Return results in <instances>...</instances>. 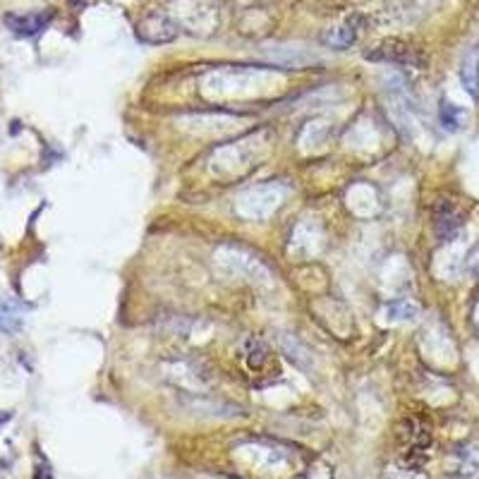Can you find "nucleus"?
<instances>
[{
  "instance_id": "f8f14e48",
  "label": "nucleus",
  "mask_w": 479,
  "mask_h": 479,
  "mask_svg": "<svg viewBox=\"0 0 479 479\" xmlns=\"http://www.w3.org/2000/svg\"><path fill=\"white\" fill-rule=\"evenodd\" d=\"M34 479H53L51 470H48V465H44V468H36V477Z\"/></svg>"
},
{
  "instance_id": "6e6552de",
  "label": "nucleus",
  "mask_w": 479,
  "mask_h": 479,
  "mask_svg": "<svg viewBox=\"0 0 479 479\" xmlns=\"http://www.w3.org/2000/svg\"><path fill=\"white\" fill-rule=\"evenodd\" d=\"M245 360L252 372H262L266 362H269V348H266L262 341H257V338H250L245 350Z\"/></svg>"
},
{
  "instance_id": "39448f33",
  "label": "nucleus",
  "mask_w": 479,
  "mask_h": 479,
  "mask_svg": "<svg viewBox=\"0 0 479 479\" xmlns=\"http://www.w3.org/2000/svg\"><path fill=\"white\" fill-rule=\"evenodd\" d=\"M357 34H360V17H353V20H348L345 24L336 29H329L324 36H321V44L329 46V48H338V51H343V48L353 46L357 41Z\"/></svg>"
},
{
  "instance_id": "f257e3e1",
  "label": "nucleus",
  "mask_w": 479,
  "mask_h": 479,
  "mask_svg": "<svg viewBox=\"0 0 479 479\" xmlns=\"http://www.w3.org/2000/svg\"><path fill=\"white\" fill-rule=\"evenodd\" d=\"M180 36L178 22L166 12H149L137 22V39L144 44H168Z\"/></svg>"
},
{
  "instance_id": "423d86ee",
  "label": "nucleus",
  "mask_w": 479,
  "mask_h": 479,
  "mask_svg": "<svg viewBox=\"0 0 479 479\" xmlns=\"http://www.w3.org/2000/svg\"><path fill=\"white\" fill-rule=\"evenodd\" d=\"M24 324V307L17 300L0 302V329L5 333H17Z\"/></svg>"
},
{
  "instance_id": "9d476101",
  "label": "nucleus",
  "mask_w": 479,
  "mask_h": 479,
  "mask_svg": "<svg viewBox=\"0 0 479 479\" xmlns=\"http://www.w3.org/2000/svg\"><path fill=\"white\" fill-rule=\"evenodd\" d=\"M281 345H283V353H286L290 360L295 362V365H300V367H309V353H307V348H302L300 343L295 341L293 336H281Z\"/></svg>"
},
{
  "instance_id": "ddd939ff",
  "label": "nucleus",
  "mask_w": 479,
  "mask_h": 479,
  "mask_svg": "<svg viewBox=\"0 0 479 479\" xmlns=\"http://www.w3.org/2000/svg\"><path fill=\"white\" fill-rule=\"evenodd\" d=\"M12 420V412H0V427H3L5 422Z\"/></svg>"
},
{
  "instance_id": "7ed1b4c3",
  "label": "nucleus",
  "mask_w": 479,
  "mask_h": 479,
  "mask_svg": "<svg viewBox=\"0 0 479 479\" xmlns=\"http://www.w3.org/2000/svg\"><path fill=\"white\" fill-rule=\"evenodd\" d=\"M53 12H29V15H5V27L15 36H36L51 24Z\"/></svg>"
},
{
  "instance_id": "0eeeda50",
  "label": "nucleus",
  "mask_w": 479,
  "mask_h": 479,
  "mask_svg": "<svg viewBox=\"0 0 479 479\" xmlns=\"http://www.w3.org/2000/svg\"><path fill=\"white\" fill-rule=\"evenodd\" d=\"M460 80H463L465 89L475 96H479V48H470L468 56L463 60V68H460Z\"/></svg>"
},
{
  "instance_id": "1a4fd4ad",
  "label": "nucleus",
  "mask_w": 479,
  "mask_h": 479,
  "mask_svg": "<svg viewBox=\"0 0 479 479\" xmlns=\"http://www.w3.org/2000/svg\"><path fill=\"white\" fill-rule=\"evenodd\" d=\"M386 317L391 321H412L420 317V307L410 300H396L386 305Z\"/></svg>"
},
{
  "instance_id": "f03ea898",
  "label": "nucleus",
  "mask_w": 479,
  "mask_h": 479,
  "mask_svg": "<svg viewBox=\"0 0 479 479\" xmlns=\"http://www.w3.org/2000/svg\"><path fill=\"white\" fill-rule=\"evenodd\" d=\"M365 58L374 60V63H393V65H417L420 63L415 56V51L398 39L381 41L377 48H372V51L365 53Z\"/></svg>"
},
{
  "instance_id": "9b49d317",
  "label": "nucleus",
  "mask_w": 479,
  "mask_h": 479,
  "mask_svg": "<svg viewBox=\"0 0 479 479\" xmlns=\"http://www.w3.org/2000/svg\"><path fill=\"white\" fill-rule=\"evenodd\" d=\"M441 125H444L446 130H458L460 125V111L446 101L441 103Z\"/></svg>"
},
{
  "instance_id": "20e7f679",
  "label": "nucleus",
  "mask_w": 479,
  "mask_h": 479,
  "mask_svg": "<svg viewBox=\"0 0 479 479\" xmlns=\"http://www.w3.org/2000/svg\"><path fill=\"white\" fill-rule=\"evenodd\" d=\"M460 226H463V216L458 214V209L451 202H441L436 206L434 214V230L441 240H448L458 233Z\"/></svg>"
}]
</instances>
